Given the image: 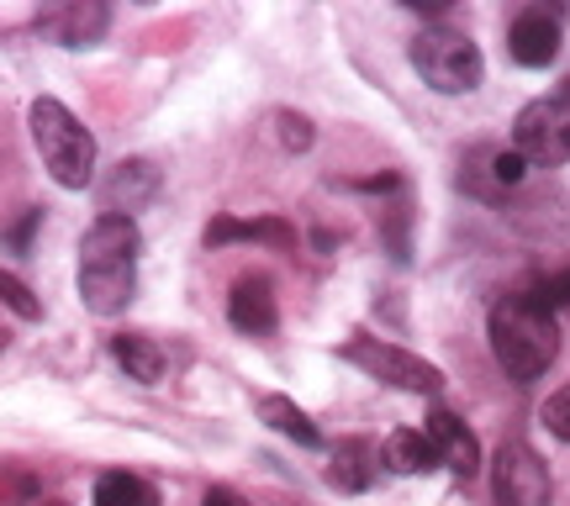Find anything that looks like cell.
<instances>
[{
	"instance_id": "6da1fadb",
	"label": "cell",
	"mask_w": 570,
	"mask_h": 506,
	"mask_svg": "<svg viewBox=\"0 0 570 506\" xmlns=\"http://www.w3.org/2000/svg\"><path fill=\"white\" fill-rule=\"evenodd\" d=\"M138 227L127 217H96L80 244V296L96 317H117L127 311L132 290H138Z\"/></svg>"
},
{
	"instance_id": "7a4b0ae2",
	"label": "cell",
	"mask_w": 570,
	"mask_h": 506,
	"mask_svg": "<svg viewBox=\"0 0 570 506\" xmlns=\"http://www.w3.org/2000/svg\"><path fill=\"white\" fill-rule=\"evenodd\" d=\"M491 354H497V365L508 369L518 385L539 380L544 369L554 365V354H560V327H554V311L550 306H539L533 296H502V301L491 306Z\"/></svg>"
},
{
	"instance_id": "3957f363",
	"label": "cell",
	"mask_w": 570,
	"mask_h": 506,
	"mask_svg": "<svg viewBox=\"0 0 570 506\" xmlns=\"http://www.w3.org/2000/svg\"><path fill=\"white\" fill-rule=\"evenodd\" d=\"M32 142H38L48 175L63 190H85L96 180V138L85 132V122L63 101H53V96L32 101Z\"/></svg>"
},
{
	"instance_id": "277c9868",
	"label": "cell",
	"mask_w": 570,
	"mask_h": 506,
	"mask_svg": "<svg viewBox=\"0 0 570 506\" xmlns=\"http://www.w3.org/2000/svg\"><path fill=\"white\" fill-rule=\"evenodd\" d=\"M412 69L423 75L439 96H470L487 63H481V48L460 32V27H423L412 38Z\"/></svg>"
},
{
	"instance_id": "5b68a950",
	"label": "cell",
	"mask_w": 570,
	"mask_h": 506,
	"mask_svg": "<svg viewBox=\"0 0 570 506\" xmlns=\"http://www.w3.org/2000/svg\"><path fill=\"white\" fill-rule=\"evenodd\" d=\"M344 365L365 369L370 380H381V385L412 390V396H439V390H444V369L417 359V354H407V348L386 344V338H348Z\"/></svg>"
},
{
	"instance_id": "8992f818",
	"label": "cell",
	"mask_w": 570,
	"mask_h": 506,
	"mask_svg": "<svg viewBox=\"0 0 570 506\" xmlns=\"http://www.w3.org/2000/svg\"><path fill=\"white\" fill-rule=\"evenodd\" d=\"M512 148L529 163H544V169L570 163V106L560 96L529 101L518 111V122H512Z\"/></svg>"
},
{
	"instance_id": "52a82bcc",
	"label": "cell",
	"mask_w": 570,
	"mask_h": 506,
	"mask_svg": "<svg viewBox=\"0 0 570 506\" xmlns=\"http://www.w3.org/2000/svg\"><path fill=\"white\" fill-rule=\"evenodd\" d=\"M491 496H497V506H554L550 465L529 444L508 438L491 459Z\"/></svg>"
},
{
	"instance_id": "ba28073f",
	"label": "cell",
	"mask_w": 570,
	"mask_h": 506,
	"mask_svg": "<svg viewBox=\"0 0 570 506\" xmlns=\"http://www.w3.org/2000/svg\"><path fill=\"white\" fill-rule=\"evenodd\" d=\"M106 27H111V11L101 0H69V6L38 11V32H48L59 48H90L106 38Z\"/></svg>"
},
{
	"instance_id": "9c48e42d",
	"label": "cell",
	"mask_w": 570,
	"mask_h": 506,
	"mask_svg": "<svg viewBox=\"0 0 570 506\" xmlns=\"http://www.w3.org/2000/svg\"><path fill=\"white\" fill-rule=\"evenodd\" d=\"M159 196V169L148 159H122L101 185V217H127L132 222V211Z\"/></svg>"
},
{
	"instance_id": "30bf717a",
	"label": "cell",
	"mask_w": 570,
	"mask_h": 506,
	"mask_svg": "<svg viewBox=\"0 0 570 506\" xmlns=\"http://www.w3.org/2000/svg\"><path fill=\"white\" fill-rule=\"evenodd\" d=\"M508 53L523 63V69H544V63H554V53H560V21H554L544 6L518 11V21L508 27Z\"/></svg>"
},
{
	"instance_id": "8fae6325",
	"label": "cell",
	"mask_w": 570,
	"mask_h": 506,
	"mask_svg": "<svg viewBox=\"0 0 570 506\" xmlns=\"http://www.w3.org/2000/svg\"><path fill=\"white\" fill-rule=\"evenodd\" d=\"M423 438L433 444V454H439V465H449L454 475H460V480H470V475L481 469V444H475V433H470V427L460 423L454 411H444V406H439V411L428 417Z\"/></svg>"
},
{
	"instance_id": "7c38bea8",
	"label": "cell",
	"mask_w": 570,
	"mask_h": 506,
	"mask_svg": "<svg viewBox=\"0 0 570 506\" xmlns=\"http://www.w3.org/2000/svg\"><path fill=\"white\" fill-rule=\"evenodd\" d=\"M227 317H233L238 333H254V338L275 333L281 311H275V290H269L265 275H244V280L233 285V296H227Z\"/></svg>"
},
{
	"instance_id": "4fadbf2b",
	"label": "cell",
	"mask_w": 570,
	"mask_h": 506,
	"mask_svg": "<svg viewBox=\"0 0 570 506\" xmlns=\"http://www.w3.org/2000/svg\"><path fill=\"white\" fill-rule=\"evenodd\" d=\"M206 244H269V248H296V227L281 217H259V222H238V217H217L206 227Z\"/></svg>"
},
{
	"instance_id": "5bb4252c",
	"label": "cell",
	"mask_w": 570,
	"mask_h": 506,
	"mask_svg": "<svg viewBox=\"0 0 570 506\" xmlns=\"http://www.w3.org/2000/svg\"><path fill=\"white\" fill-rule=\"evenodd\" d=\"M375 459H381V454H375L365 438H344V444L333 448V469H327V480H333L338 490H370L375 486V469H381Z\"/></svg>"
},
{
	"instance_id": "9a60e30c",
	"label": "cell",
	"mask_w": 570,
	"mask_h": 506,
	"mask_svg": "<svg viewBox=\"0 0 570 506\" xmlns=\"http://www.w3.org/2000/svg\"><path fill=\"white\" fill-rule=\"evenodd\" d=\"M259 417H265L275 433H285L291 444H302V448H317V444H323V433L312 427V417H306L296 401H285V396H259Z\"/></svg>"
},
{
	"instance_id": "2e32d148",
	"label": "cell",
	"mask_w": 570,
	"mask_h": 506,
	"mask_svg": "<svg viewBox=\"0 0 570 506\" xmlns=\"http://www.w3.org/2000/svg\"><path fill=\"white\" fill-rule=\"evenodd\" d=\"M381 459H386L396 475H417V469H433V465H439L433 444H428L423 433H412V427H396V433H391L386 448H381Z\"/></svg>"
},
{
	"instance_id": "e0dca14e",
	"label": "cell",
	"mask_w": 570,
	"mask_h": 506,
	"mask_svg": "<svg viewBox=\"0 0 570 506\" xmlns=\"http://www.w3.org/2000/svg\"><path fill=\"white\" fill-rule=\"evenodd\" d=\"M111 354H117V365L127 369V380H142L154 385L164 375V354L142 333H122V338H111Z\"/></svg>"
},
{
	"instance_id": "ac0fdd59",
	"label": "cell",
	"mask_w": 570,
	"mask_h": 506,
	"mask_svg": "<svg viewBox=\"0 0 570 506\" xmlns=\"http://www.w3.org/2000/svg\"><path fill=\"white\" fill-rule=\"evenodd\" d=\"M96 506H159V490L127 469H111L96 480Z\"/></svg>"
},
{
	"instance_id": "d6986e66",
	"label": "cell",
	"mask_w": 570,
	"mask_h": 506,
	"mask_svg": "<svg viewBox=\"0 0 570 506\" xmlns=\"http://www.w3.org/2000/svg\"><path fill=\"white\" fill-rule=\"evenodd\" d=\"M0 306L17 311L21 323H42V301L17 280V275H11V269H0Z\"/></svg>"
},
{
	"instance_id": "ffe728a7",
	"label": "cell",
	"mask_w": 570,
	"mask_h": 506,
	"mask_svg": "<svg viewBox=\"0 0 570 506\" xmlns=\"http://www.w3.org/2000/svg\"><path fill=\"white\" fill-rule=\"evenodd\" d=\"M544 427H550L554 438H566L570 444V385L566 390H554L550 401H544Z\"/></svg>"
},
{
	"instance_id": "44dd1931",
	"label": "cell",
	"mask_w": 570,
	"mask_h": 506,
	"mask_svg": "<svg viewBox=\"0 0 570 506\" xmlns=\"http://www.w3.org/2000/svg\"><path fill=\"white\" fill-rule=\"evenodd\" d=\"M275 127H281V142H285V148H312V122H306V117H291V111H281V117H275Z\"/></svg>"
},
{
	"instance_id": "7402d4cb",
	"label": "cell",
	"mask_w": 570,
	"mask_h": 506,
	"mask_svg": "<svg viewBox=\"0 0 570 506\" xmlns=\"http://www.w3.org/2000/svg\"><path fill=\"white\" fill-rule=\"evenodd\" d=\"M539 306H570V269H560V275H550V280L539 285V296H533Z\"/></svg>"
},
{
	"instance_id": "603a6c76",
	"label": "cell",
	"mask_w": 570,
	"mask_h": 506,
	"mask_svg": "<svg viewBox=\"0 0 570 506\" xmlns=\"http://www.w3.org/2000/svg\"><path fill=\"white\" fill-rule=\"evenodd\" d=\"M38 222H42V211H27L17 227H11V248H27L32 244V232H38Z\"/></svg>"
},
{
	"instance_id": "cb8c5ba5",
	"label": "cell",
	"mask_w": 570,
	"mask_h": 506,
	"mask_svg": "<svg viewBox=\"0 0 570 506\" xmlns=\"http://www.w3.org/2000/svg\"><path fill=\"white\" fill-rule=\"evenodd\" d=\"M202 506H248V502H244V496H238V490L212 486V490H206V496H202Z\"/></svg>"
},
{
	"instance_id": "d4e9b609",
	"label": "cell",
	"mask_w": 570,
	"mask_h": 506,
	"mask_svg": "<svg viewBox=\"0 0 570 506\" xmlns=\"http://www.w3.org/2000/svg\"><path fill=\"white\" fill-rule=\"evenodd\" d=\"M560 101H566V106H570V80H566V90H560Z\"/></svg>"
},
{
	"instance_id": "484cf974",
	"label": "cell",
	"mask_w": 570,
	"mask_h": 506,
	"mask_svg": "<svg viewBox=\"0 0 570 506\" xmlns=\"http://www.w3.org/2000/svg\"><path fill=\"white\" fill-rule=\"evenodd\" d=\"M0 348H6V333H0Z\"/></svg>"
}]
</instances>
